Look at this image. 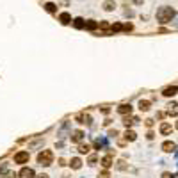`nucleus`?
Here are the masks:
<instances>
[{
    "label": "nucleus",
    "mask_w": 178,
    "mask_h": 178,
    "mask_svg": "<svg viewBox=\"0 0 178 178\" xmlns=\"http://www.w3.org/2000/svg\"><path fill=\"white\" fill-rule=\"evenodd\" d=\"M173 18H175V9H173V7L164 5V7H160V9L157 11V21H159V23H169Z\"/></svg>",
    "instance_id": "obj_1"
},
{
    "label": "nucleus",
    "mask_w": 178,
    "mask_h": 178,
    "mask_svg": "<svg viewBox=\"0 0 178 178\" xmlns=\"http://www.w3.org/2000/svg\"><path fill=\"white\" fill-rule=\"evenodd\" d=\"M37 162H39L41 166H52V162H53V153H52L50 150H43V152L37 155Z\"/></svg>",
    "instance_id": "obj_2"
},
{
    "label": "nucleus",
    "mask_w": 178,
    "mask_h": 178,
    "mask_svg": "<svg viewBox=\"0 0 178 178\" xmlns=\"http://www.w3.org/2000/svg\"><path fill=\"white\" fill-rule=\"evenodd\" d=\"M14 162H16V164H25V162H29V152H18V153L14 155Z\"/></svg>",
    "instance_id": "obj_3"
},
{
    "label": "nucleus",
    "mask_w": 178,
    "mask_h": 178,
    "mask_svg": "<svg viewBox=\"0 0 178 178\" xmlns=\"http://www.w3.org/2000/svg\"><path fill=\"white\" fill-rule=\"evenodd\" d=\"M162 150H164L166 153H173V152H177V144L171 143V141H166V143L162 144Z\"/></svg>",
    "instance_id": "obj_4"
},
{
    "label": "nucleus",
    "mask_w": 178,
    "mask_h": 178,
    "mask_svg": "<svg viewBox=\"0 0 178 178\" xmlns=\"http://www.w3.org/2000/svg\"><path fill=\"white\" fill-rule=\"evenodd\" d=\"M20 178H34V171L30 168H21V171L18 173Z\"/></svg>",
    "instance_id": "obj_5"
},
{
    "label": "nucleus",
    "mask_w": 178,
    "mask_h": 178,
    "mask_svg": "<svg viewBox=\"0 0 178 178\" xmlns=\"http://www.w3.org/2000/svg\"><path fill=\"white\" fill-rule=\"evenodd\" d=\"M118 112H119L121 116H127V114H130V112H132V107H130V103H123V105H119V107H118Z\"/></svg>",
    "instance_id": "obj_6"
},
{
    "label": "nucleus",
    "mask_w": 178,
    "mask_h": 178,
    "mask_svg": "<svg viewBox=\"0 0 178 178\" xmlns=\"http://www.w3.org/2000/svg\"><path fill=\"white\" fill-rule=\"evenodd\" d=\"M82 139H84V132H82V130L71 132V143H80Z\"/></svg>",
    "instance_id": "obj_7"
},
{
    "label": "nucleus",
    "mask_w": 178,
    "mask_h": 178,
    "mask_svg": "<svg viewBox=\"0 0 178 178\" xmlns=\"http://www.w3.org/2000/svg\"><path fill=\"white\" fill-rule=\"evenodd\" d=\"M178 93V87L177 86H169V87H164V91H162V94L164 96H175Z\"/></svg>",
    "instance_id": "obj_8"
},
{
    "label": "nucleus",
    "mask_w": 178,
    "mask_h": 178,
    "mask_svg": "<svg viewBox=\"0 0 178 178\" xmlns=\"http://www.w3.org/2000/svg\"><path fill=\"white\" fill-rule=\"evenodd\" d=\"M59 20H61V23H62V25L71 23V16H70V12H61V14H59Z\"/></svg>",
    "instance_id": "obj_9"
},
{
    "label": "nucleus",
    "mask_w": 178,
    "mask_h": 178,
    "mask_svg": "<svg viewBox=\"0 0 178 178\" xmlns=\"http://www.w3.org/2000/svg\"><path fill=\"white\" fill-rule=\"evenodd\" d=\"M102 166H103L105 169H109V168L112 166V155H105V157L102 159Z\"/></svg>",
    "instance_id": "obj_10"
},
{
    "label": "nucleus",
    "mask_w": 178,
    "mask_h": 178,
    "mask_svg": "<svg viewBox=\"0 0 178 178\" xmlns=\"http://www.w3.org/2000/svg\"><path fill=\"white\" fill-rule=\"evenodd\" d=\"M168 107H169V109H168V114H169V116H173V118L178 116V103H169Z\"/></svg>",
    "instance_id": "obj_11"
},
{
    "label": "nucleus",
    "mask_w": 178,
    "mask_h": 178,
    "mask_svg": "<svg viewBox=\"0 0 178 178\" xmlns=\"http://www.w3.org/2000/svg\"><path fill=\"white\" fill-rule=\"evenodd\" d=\"M77 121L89 125V123H91V116H87V114H78V116H77Z\"/></svg>",
    "instance_id": "obj_12"
},
{
    "label": "nucleus",
    "mask_w": 178,
    "mask_h": 178,
    "mask_svg": "<svg viewBox=\"0 0 178 178\" xmlns=\"http://www.w3.org/2000/svg\"><path fill=\"white\" fill-rule=\"evenodd\" d=\"M171 130H173V128H171V125H169V123H162V125H160V134H162V136L171 134Z\"/></svg>",
    "instance_id": "obj_13"
},
{
    "label": "nucleus",
    "mask_w": 178,
    "mask_h": 178,
    "mask_svg": "<svg viewBox=\"0 0 178 178\" xmlns=\"http://www.w3.org/2000/svg\"><path fill=\"white\" fill-rule=\"evenodd\" d=\"M103 9H105L107 12H111V11H114V9H116V2H112V0H107V2L103 4Z\"/></svg>",
    "instance_id": "obj_14"
},
{
    "label": "nucleus",
    "mask_w": 178,
    "mask_h": 178,
    "mask_svg": "<svg viewBox=\"0 0 178 178\" xmlns=\"http://www.w3.org/2000/svg\"><path fill=\"white\" fill-rule=\"evenodd\" d=\"M125 139H127V141H136V139H137V134H136L134 130H128V128H127V132H125Z\"/></svg>",
    "instance_id": "obj_15"
},
{
    "label": "nucleus",
    "mask_w": 178,
    "mask_h": 178,
    "mask_svg": "<svg viewBox=\"0 0 178 178\" xmlns=\"http://www.w3.org/2000/svg\"><path fill=\"white\" fill-rule=\"evenodd\" d=\"M89 152H91V146H89L87 143H86V144H84V143H82V144H78V153L86 155V153H89Z\"/></svg>",
    "instance_id": "obj_16"
},
{
    "label": "nucleus",
    "mask_w": 178,
    "mask_h": 178,
    "mask_svg": "<svg viewBox=\"0 0 178 178\" xmlns=\"http://www.w3.org/2000/svg\"><path fill=\"white\" fill-rule=\"evenodd\" d=\"M136 121H139V119H137V118H123V125H125L127 128H130Z\"/></svg>",
    "instance_id": "obj_17"
},
{
    "label": "nucleus",
    "mask_w": 178,
    "mask_h": 178,
    "mask_svg": "<svg viewBox=\"0 0 178 178\" xmlns=\"http://www.w3.org/2000/svg\"><path fill=\"white\" fill-rule=\"evenodd\" d=\"M70 166H71L73 169H80V168H82V160H80V159H71Z\"/></svg>",
    "instance_id": "obj_18"
},
{
    "label": "nucleus",
    "mask_w": 178,
    "mask_h": 178,
    "mask_svg": "<svg viewBox=\"0 0 178 178\" xmlns=\"http://www.w3.org/2000/svg\"><path fill=\"white\" fill-rule=\"evenodd\" d=\"M96 27H98V23H96L94 20H87V21H86V29H87V30H94Z\"/></svg>",
    "instance_id": "obj_19"
},
{
    "label": "nucleus",
    "mask_w": 178,
    "mask_h": 178,
    "mask_svg": "<svg viewBox=\"0 0 178 178\" xmlns=\"http://www.w3.org/2000/svg\"><path fill=\"white\" fill-rule=\"evenodd\" d=\"M139 109L146 112V111L150 109V102H148V100H141V102H139Z\"/></svg>",
    "instance_id": "obj_20"
},
{
    "label": "nucleus",
    "mask_w": 178,
    "mask_h": 178,
    "mask_svg": "<svg viewBox=\"0 0 178 178\" xmlns=\"http://www.w3.org/2000/svg\"><path fill=\"white\" fill-rule=\"evenodd\" d=\"M73 25H75L77 29H82V27H86V21H84L82 18H77V20L73 21Z\"/></svg>",
    "instance_id": "obj_21"
},
{
    "label": "nucleus",
    "mask_w": 178,
    "mask_h": 178,
    "mask_svg": "<svg viewBox=\"0 0 178 178\" xmlns=\"http://www.w3.org/2000/svg\"><path fill=\"white\" fill-rule=\"evenodd\" d=\"M55 4H52V2H48V4H45V9L48 11V12H55Z\"/></svg>",
    "instance_id": "obj_22"
},
{
    "label": "nucleus",
    "mask_w": 178,
    "mask_h": 178,
    "mask_svg": "<svg viewBox=\"0 0 178 178\" xmlns=\"http://www.w3.org/2000/svg\"><path fill=\"white\" fill-rule=\"evenodd\" d=\"M121 29H123V27H121L119 23H116V25H112V27H111V30H112V32H119Z\"/></svg>",
    "instance_id": "obj_23"
},
{
    "label": "nucleus",
    "mask_w": 178,
    "mask_h": 178,
    "mask_svg": "<svg viewBox=\"0 0 178 178\" xmlns=\"http://www.w3.org/2000/svg\"><path fill=\"white\" fill-rule=\"evenodd\" d=\"M98 178H111V175H109V171H102V173H98Z\"/></svg>",
    "instance_id": "obj_24"
},
{
    "label": "nucleus",
    "mask_w": 178,
    "mask_h": 178,
    "mask_svg": "<svg viewBox=\"0 0 178 178\" xmlns=\"http://www.w3.org/2000/svg\"><path fill=\"white\" fill-rule=\"evenodd\" d=\"M109 27H111V25H109L107 21H102V23H100V29H103V30H107Z\"/></svg>",
    "instance_id": "obj_25"
},
{
    "label": "nucleus",
    "mask_w": 178,
    "mask_h": 178,
    "mask_svg": "<svg viewBox=\"0 0 178 178\" xmlns=\"http://www.w3.org/2000/svg\"><path fill=\"white\" fill-rule=\"evenodd\" d=\"M94 162H96V155H91L89 157V164H94Z\"/></svg>",
    "instance_id": "obj_26"
},
{
    "label": "nucleus",
    "mask_w": 178,
    "mask_h": 178,
    "mask_svg": "<svg viewBox=\"0 0 178 178\" xmlns=\"http://www.w3.org/2000/svg\"><path fill=\"white\" fill-rule=\"evenodd\" d=\"M2 178H14V173H5Z\"/></svg>",
    "instance_id": "obj_27"
},
{
    "label": "nucleus",
    "mask_w": 178,
    "mask_h": 178,
    "mask_svg": "<svg viewBox=\"0 0 178 178\" xmlns=\"http://www.w3.org/2000/svg\"><path fill=\"white\" fill-rule=\"evenodd\" d=\"M125 14H127V16H134V11H130V9H127V11H125Z\"/></svg>",
    "instance_id": "obj_28"
},
{
    "label": "nucleus",
    "mask_w": 178,
    "mask_h": 178,
    "mask_svg": "<svg viewBox=\"0 0 178 178\" xmlns=\"http://www.w3.org/2000/svg\"><path fill=\"white\" fill-rule=\"evenodd\" d=\"M146 127H153V119H146Z\"/></svg>",
    "instance_id": "obj_29"
},
{
    "label": "nucleus",
    "mask_w": 178,
    "mask_h": 178,
    "mask_svg": "<svg viewBox=\"0 0 178 178\" xmlns=\"http://www.w3.org/2000/svg\"><path fill=\"white\" fill-rule=\"evenodd\" d=\"M109 136H112V137H116V136H118V130H111V132H109Z\"/></svg>",
    "instance_id": "obj_30"
},
{
    "label": "nucleus",
    "mask_w": 178,
    "mask_h": 178,
    "mask_svg": "<svg viewBox=\"0 0 178 178\" xmlns=\"http://www.w3.org/2000/svg\"><path fill=\"white\" fill-rule=\"evenodd\" d=\"M118 168H119V169H125L127 166H125V162H123V160H119V166H118Z\"/></svg>",
    "instance_id": "obj_31"
},
{
    "label": "nucleus",
    "mask_w": 178,
    "mask_h": 178,
    "mask_svg": "<svg viewBox=\"0 0 178 178\" xmlns=\"http://www.w3.org/2000/svg\"><path fill=\"white\" fill-rule=\"evenodd\" d=\"M109 111H111L109 107H103V109H102V112H103V114H109Z\"/></svg>",
    "instance_id": "obj_32"
},
{
    "label": "nucleus",
    "mask_w": 178,
    "mask_h": 178,
    "mask_svg": "<svg viewBox=\"0 0 178 178\" xmlns=\"http://www.w3.org/2000/svg\"><path fill=\"white\" fill-rule=\"evenodd\" d=\"M153 136H155L153 132H148V134H146V137H148V139H153Z\"/></svg>",
    "instance_id": "obj_33"
},
{
    "label": "nucleus",
    "mask_w": 178,
    "mask_h": 178,
    "mask_svg": "<svg viewBox=\"0 0 178 178\" xmlns=\"http://www.w3.org/2000/svg\"><path fill=\"white\" fill-rule=\"evenodd\" d=\"M162 178H173V175H169V173H164V175H162Z\"/></svg>",
    "instance_id": "obj_34"
},
{
    "label": "nucleus",
    "mask_w": 178,
    "mask_h": 178,
    "mask_svg": "<svg viewBox=\"0 0 178 178\" xmlns=\"http://www.w3.org/2000/svg\"><path fill=\"white\" fill-rule=\"evenodd\" d=\"M132 2H134L136 5H141V4H143V0H132Z\"/></svg>",
    "instance_id": "obj_35"
},
{
    "label": "nucleus",
    "mask_w": 178,
    "mask_h": 178,
    "mask_svg": "<svg viewBox=\"0 0 178 178\" xmlns=\"http://www.w3.org/2000/svg\"><path fill=\"white\" fill-rule=\"evenodd\" d=\"M39 178H48V175H39Z\"/></svg>",
    "instance_id": "obj_36"
},
{
    "label": "nucleus",
    "mask_w": 178,
    "mask_h": 178,
    "mask_svg": "<svg viewBox=\"0 0 178 178\" xmlns=\"http://www.w3.org/2000/svg\"><path fill=\"white\" fill-rule=\"evenodd\" d=\"M177 128H178V121H177Z\"/></svg>",
    "instance_id": "obj_37"
}]
</instances>
